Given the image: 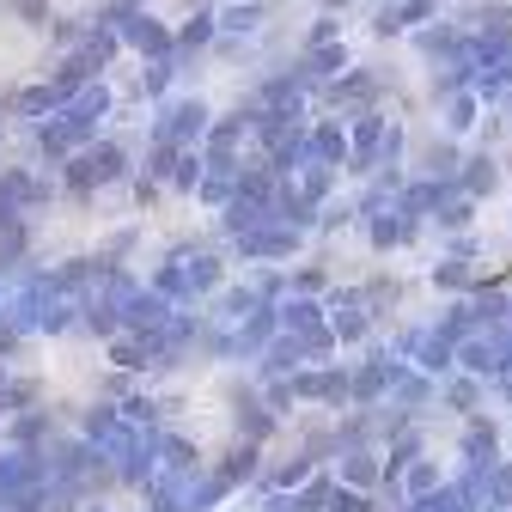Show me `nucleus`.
<instances>
[]
</instances>
